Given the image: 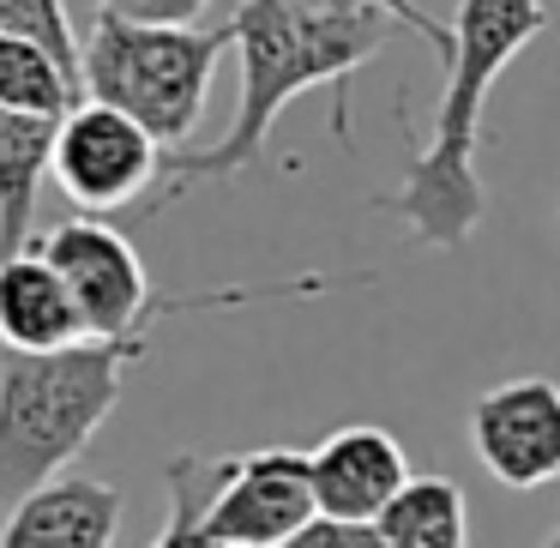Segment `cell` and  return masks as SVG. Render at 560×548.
I'll use <instances>...</instances> for the list:
<instances>
[{
	"instance_id": "cell-4",
	"label": "cell",
	"mask_w": 560,
	"mask_h": 548,
	"mask_svg": "<svg viewBox=\"0 0 560 548\" xmlns=\"http://www.w3.org/2000/svg\"><path fill=\"white\" fill-rule=\"evenodd\" d=\"M223 49H235L230 25H133L97 13L85 31V97L133 115L163 151H175L206 121Z\"/></svg>"
},
{
	"instance_id": "cell-18",
	"label": "cell",
	"mask_w": 560,
	"mask_h": 548,
	"mask_svg": "<svg viewBox=\"0 0 560 548\" xmlns=\"http://www.w3.org/2000/svg\"><path fill=\"white\" fill-rule=\"evenodd\" d=\"M211 0H97V13L133 19V25H199Z\"/></svg>"
},
{
	"instance_id": "cell-2",
	"label": "cell",
	"mask_w": 560,
	"mask_h": 548,
	"mask_svg": "<svg viewBox=\"0 0 560 548\" xmlns=\"http://www.w3.org/2000/svg\"><path fill=\"white\" fill-rule=\"evenodd\" d=\"M542 31H548V0H458L434 133L416 139L404 182L392 194H380V211H392L422 247H464L476 235V223L488 211L482 175H476L488 91Z\"/></svg>"
},
{
	"instance_id": "cell-15",
	"label": "cell",
	"mask_w": 560,
	"mask_h": 548,
	"mask_svg": "<svg viewBox=\"0 0 560 548\" xmlns=\"http://www.w3.org/2000/svg\"><path fill=\"white\" fill-rule=\"evenodd\" d=\"M0 31H7V37L43 43V49H55L67 67L85 73V43H79L73 19H67V0H0Z\"/></svg>"
},
{
	"instance_id": "cell-14",
	"label": "cell",
	"mask_w": 560,
	"mask_h": 548,
	"mask_svg": "<svg viewBox=\"0 0 560 548\" xmlns=\"http://www.w3.org/2000/svg\"><path fill=\"white\" fill-rule=\"evenodd\" d=\"M163 494H170V518H163V536L151 548H230L206 524V506H211V494H218V458H199V452L170 458Z\"/></svg>"
},
{
	"instance_id": "cell-3",
	"label": "cell",
	"mask_w": 560,
	"mask_h": 548,
	"mask_svg": "<svg viewBox=\"0 0 560 548\" xmlns=\"http://www.w3.org/2000/svg\"><path fill=\"white\" fill-rule=\"evenodd\" d=\"M151 331L85 338L43 355H0V500H25L55 482L115 416L127 368L151 355Z\"/></svg>"
},
{
	"instance_id": "cell-10",
	"label": "cell",
	"mask_w": 560,
	"mask_h": 548,
	"mask_svg": "<svg viewBox=\"0 0 560 548\" xmlns=\"http://www.w3.org/2000/svg\"><path fill=\"white\" fill-rule=\"evenodd\" d=\"M85 314H79L67 278L49 266L43 247L0 259V343L19 355H43V350H67L85 343Z\"/></svg>"
},
{
	"instance_id": "cell-19",
	"label": "cell",
	"mask_w": 560,
	"mask_h": 548,
	"mask_svg": "<svg viewBox=\"0 0 560 548\" xmlns=\"http://www.w3.org/2000/svg\"><path fill=\"white\" fill-rule=\"evenodd\" d=\"M542 548H560V524H555V536H548V543Z\"/></svg>"
},
{
	"instance_id": "cell-1",
	"label": "cell",
	"mask_w": 560,
	"mask_h": 548,
	"mask_svg": "<svg viewBox=\"0 0 560 548\" xmlns=\"http://www.w3.org/2000/svg\"><path fill=\"white\" fill-rule=\"evenodd\" d=\"M230 31H235V73H242L230 133L206 151H170L163 175H175V187L230 182V175L254 170L278 115L307 91H331V133L350 139L343 85L392 43L398 19L319 7V0H242Z\"/></svg>"
},
{
	"instance_id": "cell-6",
	"label": "cell",
	"mask_w": 560,
	"mask_h": 548,
	"mask_svg": "<svg viewBox=\"0 0 560 548\" xmlns=\"http://www.w3.org/2000/svg\"><path fill=\"white\" fill-rule=\"evenodd\" d=\"M307 518H319L314 452L254 446L218 458V494L206 506V524L230 548H283Z\"/></svg>"
},
{
	"instance_id": "cell-5",
	"label": "cell",
	"mask_w": 560,
	"mask_h": 548,
	"mask_svg": "<svg viewBox=\"0 0 560 548\" xmlns=\"http://www.w3.org/2000/svg\"><path fill=\"white\" fill-rule=\"evenodd\" d=\"M163 139L145 133L133 115L109 109V103L85 97L73 115H61V139H55V182L85 218L121 211L163 175Z\"/></svg>"
},
{
	"instance_id": "cell-8",
	"label": "cell",
	"mask_w": 560,
	"mask_h": 548,
	"mask_svg": "<svg viewBox=\"0 0 560 548\" xmlns=\"http://www.w3.org/2000/svg\"><path fill=\"white\" fill-rule=\"evenodd\" d=\"M404 482H410V458L374 422H350L314 446V494L319 512H331V518L374 524L404 494Z\"/></svg>"
},
{
	"instance_id": "cell-16",
	"label": "cell",
	"mask_w": 560,
	"mask_h": 548,
	"mask_svg": "<svg viewBox=\"0 0 560 548\" xmlns=\"http://www.w3.org/2000/svg\"><path fill=\"white\" fill-rule=\"evenodd\" d=\"M319 7H350V13H386V19H398L404 31H416V37L428 43V49L440 55V67H446V55H452V19H434L422 7V0H319Z\"/></svg>"
},
{
	"instance_id": "cell-11",
	"label": "cell",
	"mask_w": 560,
	"mask_h": 548,
	"mask_svg": "<svg viewBox=\"0 0 560 548\" xmlns=\"http://www.w3.org/2000/svg\"><path fill=\"white\" fill-rule=\"evenodd\" d=\"M55 139H61V121L49 115L0 109V259L31 247L43 175H55Z\"/></svg>"
},
{
	"instance_id": "cell-7",
	"label": "cell",
	"mask_w": 560,
	"mask_h": 548,
	"mask_svg": "<svg viewBox=\"0 0 560 548\" xmlns=\"http://www.w3.org/2000/svg\"><path fill=\"white\" fill-rule=\"evenodd\" d=\"M470 446L500 488L530 494L560 482V386L542 374L488 386L470 404Z\"/></svg>"
},
{
	"instance_id": "cell-17",
	"label": "cell",
	"mask_w": 560,
	"mask_h": 548,
	"mask_svg": "<svg viewBox=\"0 0 560 548\" xmlns=\"http://www.w3.org/2000/svg\"><path fill=\"white\" fill-rule=\"evenodd\" d=\"M283 548H386V536H380V524H355V518L319 512V518H307Z\"/></svg>"
},
{
	"instance_id": "cell-9",
	"label": "cell",
	"mask_w": 560,
	"mask_h": 548,
	"mask_svg": "<svg viewBox=\"0 0 560 548\" xmlns=\"http://www.w3.org/2000/svg\"><path fill=\"white\" fill-rule=\"evenodd\" d=\"M127 500L109 482L55 476L13 500V518L0 524V548H109L121 530Z\"/></svg>"
},
{
	"instance_id": "cell-13",
	"label": "cell",
	"mask_w": 560,
	"mask_h": 548,
	"mask_svg": "<svg viewBox=\"0 0 560 548\" xmlns=\"http://www.w3.org/2000/svg\"><path fill=\"white\" fill-rule=\"evenodd\" d=\"M85 103V73L67 67L55 49L31 37H7L0 31V109H19V115H73Z\"/></svg>"
},
{
	"instance_id": "cell-12",
	"label": "cell",
	"mask_w": 560,
	"mask_h": 548,
	"mask_svg": "<svg viewBox=\"0 0 560 548\" xmlns=\"http://www.w3.org/2000/svg\"><path fill=\"white\" fill-rule=\"evenodd\" d=\"M374 524L386 548H470V500L446 476H410Z\"/></svg>"
}]
</instances>
